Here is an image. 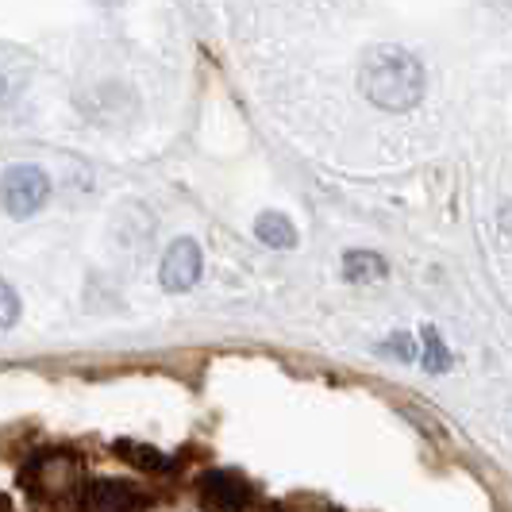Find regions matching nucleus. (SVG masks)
Segmentation results:
<instances>
[{
	"label": "nucleus",
	"mask_w": 512,
	"mask_h": 512,
	"mask_svg": "<svg viewBox=\"0 0 512 512\" xmlns=\"http://www.w3.org/2000/svg\"><path fill=\"white\" fill-rule=\"evenodd\" d=\"M359 89L366 101L385 108V112H409L424 93V70L409 51L374 47L362 58Z\"/></svg>",
	"instance_id": "1"
},
{
	"label": "nucleus",
	"mask_w": 512,
	"mask_h": 512,
	"mask_svg": "<svg viewBox=\"0 0 512 512\" xmlns=\"http://www.w3.org/2000/svg\"><path fill=\"white\" fill-rule=\"evenodd\" d=\"M24 486L43 501H77V493L85 486L81 482V462L74 455H62V451L39 455L24 470Z\"/></svg>",
	"instance_id": "2"
},
{
	"label": "nucleus",
	"mask_w": 512,
	"mask_h": 512,
	"mask_svg": "<svg viewBox=\"0 0 512 512\" xmlns=\"http://www.w3.org/2000/svg\"><path fill=\"white\" fill-rule=\"evenodd\" d=\"M47 197H51V178L39 170V166H12L4 178H0V205L8 216H16V220H24L31 212H39V208L47 205Z\"/></svg>",
	"instance_id": "3"
},
{
	"label": "nucleus",
	"mask_w": 512,
	"mask_h": 512,
	"mask_svg": "<svg viewBox=\"0 0 512 512\" xmlns=\"http://www.w3.org/2000/svg\"><path fill=\"white\" fill-rule=\"evenodd\" d=\"M197 489L208 512H247L255 505V489L235 470H208Z\"/></svg>",
	"instance_id": "4"
},
{
	"label": "nucleus",
	"mask_w": 512,
	"mask_h": 512,
	"mask_svg": "<svg viewBox=\"0 0 512 512\" xmlns=\"http://www.w3.org/2000/svg\"><path fill=\"white\" fill-rule=\"evenodd\" d=\"M147 505L143 489L131 482H89L77 493V509L81 512H139Z\"/></svg>",
	"instance_id": "5"
},
{
	"label": "nucleus",
	"mask_w": 512,
	"mask_h": 512,
	"mask_svg": "<svg viewBox=\"0 0 512 512\" xmlns=\"http://www.w3.org/2000/svg\"><path fill=\"white\" fill-rule=\"evenodd\" d=\"M201 278V247L193 239H178L166 255H162V285L170 293H185Z\"/></svg>",
	"instance_id": "6"
},
{
	"label": "nucleus",
	"mask_w": 512,
	"mask_h": 512,
	"mask_svg": "<svg viewBox=\"0 0 512 512\" xmlns=\"http://www.w3.org/2000/svg\"><path fill=\"white\" fill-rule=\"evenodd\" d=\"M116 455H124V459H128L135 470H143V474H170V470H174V459H166L162 451H154L147 443L120 439V443H116Z\"/></svg>",
	"instance_id": "7"
},
{
	"label": "nucleus",
	"mask_w": 512,
	"mask_h": 512,
	"mask_svg": "<svg viewBox=\"0 0 512 512\" xmlns=\"http://www.w3.org/2000/svg\"><path fill=\"white\" fill-rule=\"evenodd\" d=\"M255 235L274 251H289L297 243V231H293V224L285 220L282 212H262L255 220Z\"/></svg>",
	"instance_id": "8"
},
{
	"label": "nucleus",
	"mask_w": 512,
	"mask_h": 512,
	"mask_svg": "<svg viewBox=\"0 0 512 512\" xmlns=\"http://www.w3.org/2000/svg\"><path fill=\"white\" fill-rule=\"evenodd\" d=\"M343 274H347V282H378L385 274V262L374 251H347L343 255Z\"/></svg>",
	"instance_id": "9"
},
{
	"label": "nucleus",
	"mask_w": 512,
	"mask_h": 512,
	"mask_svg": "<svg viewBox=\"0 0 512 512\" xmlns=\"http://www.w3.org/2000/svg\"><path fill=\"white\" fill-rule=\"evenodd\" d=\"M420 366H428L432 374L451 366V355H447V347H443V339H439L436 328H424V332H420Z\"/></svg>",
	"instance_id": "10"
},
{
	"label": "nucleus",
	"mask_w": 512,
	"mask_h": 512,
	"mask_svg": "<svg viewBox=\"0 0 512 512\" xmlns=\"http://www.w3.org/2000/svg\"><path fill=\"white\" fill-rule=\"evenodd\" d=\"M20 320V297H16V289L0 278V328H12Z\"/></svg>",
	"instance_id": "11"
},
{
	"label": "nucleus",
	"mask_w": 512,
	"mask_h": 512,
	"mask_svg": "<svg viewBox=\"0 0 512 512\" xmlns=\"http://www.w3.org/2000/svg\"><path fill=\"white\" fill-rule=\"evenodd\" d=\"M385 355H397V359H412V339L405 332H397L389 343H382Z\"/></svg>",
	"instance_id": "12"
},
{
	"label": "nucleus",
	"mask_w": 512,
	"mask_h": 512,
	"mask_svg": "<svg viewBox=\"0 0 512 512\" xmlns=\"http://www.w3.org/2000/svg\"><path fill=\"white\" fill-rule=\"evenodd\" d=\"M497 228H501V235H505V239H512V205L501 208V216H497Z\"/></svg>",
	"instance_id": "13"
},
{
	"label": "nucleus",
	"mask_w": 512,
	"mask_h": 512,
	"mask_svg": "<svg viewBox=\"0 0 512 512\" xmlns=\"http://www.w3.org/2000/svg\"><path fill=\"white\" fill-rule=\"evenodd\" d=\"M8 97V81H4V74H0V101Z\"/></svg>",
	"instance_id": "14"
}]
</instances>
